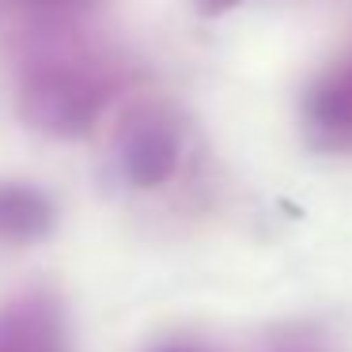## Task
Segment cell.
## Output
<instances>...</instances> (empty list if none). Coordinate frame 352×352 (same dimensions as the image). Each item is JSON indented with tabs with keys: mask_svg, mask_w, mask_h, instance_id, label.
Instances as JSON below:
<instances>
[{
	"mask_svg": "<svg viewBox=\"0 0 352 352\" xmlns=\"http://www.w3.org/2000/svg\"><path fill=\"white\" fill-rule=\"evenodd\" d=\"M114 160L125 182L137 190H155L175 175L182 160V129L160 102H137L125 110L114 133Z\"/></svg>",
	"mask_w": 352,
	"mask_h": 352,
	"instance_id": "cell-1",
	"label": "cell"
},
{
	"mask_svg": "<svg viewBox=\"0 0 352 352\" xmlns=\"http://www.w3.org/2000/svg\"><path fill=\"white\" fill-rule=\"evenodd\" d=\"M99 80L84 72H46L23 87V118L34 129H46L54 137H80L95 125L102 110Z\"/></svg>",
	"mask_w": 352,
	"mask_h": 352,
	"instance_id": "cell-2",
	"label": "cell"
},
{
	"mask_svg": "<svg viewBox=\"0 0 352 352\" xmlns=\"http://www.w3.org/2000/svg\"><path fill=\"white\" fill-rule=\"evenodd\" d=\"M0 352H69L61 307L50 296H23L0 307Z\"/></svg>",
	"mask_w": 352,
	"mask_h": 352,
	"instance_id": "cell-3",
	"label": "cell"
},
{
	"mask_svg": "<svg viewBox=\"0 0 352 352\" xmlns=\"http://www.w3.org/2000/svg\"><path fill=\"white\" fill-rule=\"evenodd\" d=\"M314 144L322 148H352V65L329 72L307 99Z\"/></svg>",
	"mask_w": 352,
	"mask_h": 352,
	"instance_id": "cell-4",
	"label": "cell"
},
{
	"mask_svg": "<svg viewBox=\"0 0 352 352\" xmlns=\"http://www.w3.org/2000/svg\"><path fill=\"white\" fill-rule=\"evenodd\" d=\"M50 228H54V205L46 193L16 182L0 186V239L31 243V239H42Z\"/></svg>",
	"mask_w": 352,
	"mask_h": 352,
	"instance_id": "cell-5",
	"label": "cell"
},
{
	"mask_svg": "<svg viewBox=\"0 0 352 352\" xmlns=\"http://www.w3.org/2000/svg\"><path fill=\"white\" fill-rule=\"evenodd\" d=\"M273 352H326L318 341H311V337H288V341H280Z\"/></svg>",
	"mask_w": 352,
	"mask_h": 352,
	"instance_id": "cell-6",
	"label": "cell"
},
{
	"mask_svg": "<svg viewBox=\"0 0 352 352\" xmlns=\"http://www.w3.org/2000/svg\"><path fill=\"white\" fill-rule=\"evenodd\" d=\"M38 8H87L91 0H34Z\"/></svg>",
	"mask_w": 352,
	"mask_h": 352,
	"instance_id": "cell-7",
	"label": "cell"
},
{
	"mask_svg": "<svg viewBox=\"0 0 352 352\" xmlns=\"http://www.w3.org/2000/svg\"><path fill=\"white\" fill-rule=\"evenodd\" d=\"M155 352H205V349H197V344H163Z\"/></svg>",
	"mask_w": 352,
	"mask_h": 352,
	"instance_id": "cell-8",
	"label": "cell"
}]
</instances>
